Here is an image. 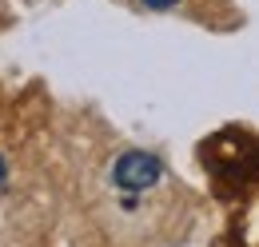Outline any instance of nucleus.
<instances>
[{
  "instance_id": "f03ea898",
  "label": "nucleus",
  "mask_w": 259,
  "mask_h": 247,
  "mask_svg": "<svg viewBox=\"0 0 259 247\" xmlns=\"http://www.w3.org/2000/svg\"><path fill=\"white\" fill-rule=\"evenodd\" d=\"M128 4L140 8V12H192L199 20H207L215 0H128Z\"/></svg>"
},
{
  "instance_id": "7ed1b4c3",
  "label": "nucleus",
  "mask_w": 259,
  "mask_h": 247,
  "mask_svg": "<svg viewBox=\"0 0 259 247\" xmlns=\"http://www.w3.org/2000/svg\"><path fill=\"white\" fill-rule=\"evenodd\" d=\"M0 176H4V159H0Z\"/></svg>"
},
{
  "instance_id": "f257e3e1",
  "label": "nucleus",
  "mask_w": 259,
  "mask_h": 247,
  "mask_svg": "<svg viewBox=\"0 0 259 247\" xmlns=\"http://www.w3.org/2000/svg\"><path fill=\"white\" fill-rule=\"evenodd\" d=\"M160 159L156 155H144V152H124L116 163H112V184L124 187V191H144L160 180Z\"/></svg>"
}]
</instances>
